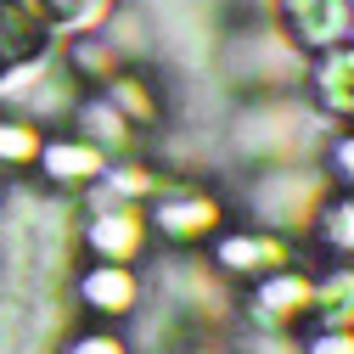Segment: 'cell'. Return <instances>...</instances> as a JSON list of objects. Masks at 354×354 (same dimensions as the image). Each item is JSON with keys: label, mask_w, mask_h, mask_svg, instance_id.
<instances>
[{"label": "cell", "mask_w": 354, "mask_h": 354, "mask_svg": "<svg viewBox=\"0 0 354 354\" xmlns=\"http://www.w3.org/2000/svg\"><path fill=\"white\" fill-rule=\"evenodd\" d=\"M39 46V23L17 6V0H0V62H17Z\"/></svg>", "instance_id": "1"}, {"label": "cell", "mask_w": 354, "mask_h": 354, "mask_svg": "<svg viewBox=\"0 0 354 354\" xmlns=\"http://www.w3.org/2000/svg\"><path fill=\"white\" fill-rule=\"evenodd\" d=\"M287 12L298 17V28L309 39H337L343 34V0H287Z\"/></svg>", "instance_id": "2"}, {"label": "cell", "mask_w": 354, "mask_h": 354, "mask_svg": "<svg viewBox=\"0 0 354 354\" xmlns=\"http://www.w3.org/2000/svg\"><path fill=\"white\" fill-rule=\"evenodd\" d=\"M84 292L102 298V309H124L129 304V276L124 270H96L91 281H84Z\"/></svg>", "instance_id": "3"}, {"label": "cell", "mask_w": 354, "mask_h": 354, "mask_svg": "<svg viewBox=\"0 0 354 354\" xmlns=\"http://www.w3.org/2000/svg\"><path fill=\"white\" fill-rule=\"evenodd\" d=\"M46 6H51V12H62V17H73V12L84 6V0H46Z\"/></svg>", "instance_id": "4"}, {"label": "cell", "mask_w": 354, "mask_h": 354, "mask_svg": "<svg viewBox=\"0 0 354 354\" xmlns=\"http://www.w3.org/2000/svg\"><path fill=\"white\" fill-rule=\"evenodd\" d=\"M79 354H113V343H84Z\"/></svg>", "instance_id": "5"}]
</instances>
